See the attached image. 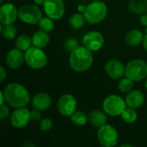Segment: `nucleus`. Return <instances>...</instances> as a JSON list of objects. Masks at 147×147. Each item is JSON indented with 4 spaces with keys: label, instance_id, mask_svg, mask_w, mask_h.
<instances>
[{
    "label": "nucleus",
    "instance_id": "nucleus-26",
    "mask_svg": "<svg viewBox=\"0 0 147 147\" xmlns=\"http://www.w3.org/2000/svg\"><path fill=\"white\" fill-rule=\"evenodd\" d=\"M121 116L123 121H125L126 123H128V124L134 123L138 119V114L136 112V109H131L128 107H127L125 109V110L123 111V113L121 114Z\"/></svg>",
    "mask_w": 147,
    "mask_h": 147
},
{
    "label": "nucleus",
    "instance_id": "nucleus-22",
    "mask_svg": "<svg viewBox=\"0 0 147 147\" xmlns=\"http://www.w3.org/2000/svg\"><path fill=\"white\" fill-rule=\"evenodd\" d=\"M86 19L84 15L82 13H74L69 18V25L71 28L75 30H78L83 28L85 24Z\"/></svg>",
    "mask_w": 147,
    "mask_h": 147
},
{
    "label": "nucleus",
    "instance_id": "nucleus-25",
    "mask_svg": "<svg viewBox=\"0 0 147 147\" xmlns=\"http://www.w3.org/2000/svg\"><path fill=\"white\" fill-rule=\"evenodd\" d=\"M1 34L7 40H14L16 37L17 30L13 24L1 25Z\"/></svg>",
    "mask_w": 147,
    "mask_h": 147
},
{
    "label": "nucleus",
    "instance_id": "nucleus-30",
    "mask_svg": "<svg viewBox=\"0 0 147 147\" xmlns=\"http://www.w3.org/2000/svg\"><path fill=\"white\" fill-rule=\"evenodd\" d=\"M53 121L49 118H44L40 121V130L41 132H48L53 127Z\"/></svg>",
    "mask_w": 147,
    "mask_h": 147
},
{
    "label": "nucleus",
    "instance_id": "nucleus-39",
    "mask_svg": "<svg viewBox=\"0 0 147 147\" xmlns=\"http://www.w3.org/2000/svg\"><path fill=\"white\" fill-rule=\"evenodd\" d=\"M121 147H124V146H129V147H132V145H126V144H124V145H121Z\"/></svg>",
    "mask_w": 147,
    "mask_h": 147
},
{
    "label": "nucleus",
    "instance_id": "nucleus-9",
    "mask_svg": "<svg viewBox=\"0 0 147 147\" xmlns=\"http://www.w3.org/2000/svg\"><path fill=\"white\" fill-rule=\"evenodd\" d=\"M77 99L71 94L62 95L57 102V109L62 116L71 117L77 111Z\"/></svg>",
    "mask_w": 147,
    "mask_h": 147
},
{
    "label": "nucleus",
    "instance_id": "nucleus-36",
    "mask_svg": "<svg viewBox=\"0 0 147 147\" xmlns=\"http://www.w3.org/2000/svg\"><path fill=\"white\" fill-rule=\"evenodd\" d=\"M4 102H5V96H4L3 90H1L0 91V105L3 104Z\"/></svg>",
    "mask_w": 147,
    "mask_h": 147
},
{
    "label": "nucleus",
    "instance_id": "nucleus-20",
    "mask_svg": "<svg viewBox=\"0 0 147 147\" xmlns=\"http://www.w3.org/2000/svg\"><path fill=\"white\" fill-rule=\"evenodd\" d=\"M144 37L145 35L142 31L139 29H132L127 33L125 36V40L127 45L131 47H136L143 43Z\"/></svg>",
    "mask_w": 147,
    "mask_h": 147
},
{
    "label": "nucleus",
    "instance_id": "nucleus-13",
    "mask_svg": "<svg viewBox=\"0 0 147 147\" xmlns=\"http://www.w3.org/2000/svg\"><path fill=\"white\" fill-rule=\"evenodd\" d=\"M18 18V9L12 3H2L0 7L1 25L13 24Z\"/></svg>",
    "mask_w": 147,
    "mask_h": 147
},
{
    "label": "nucleus",
    "instance_id": "nucleus-29",
    "mask_svg": "<svg viewBox=\"0 0 147 147\" xmlns=\"http://www.w3.org/2000/svg\"><path fill=\"white\" fill-rule=\"evenodd\" d=\"M78 47V41L77 39H75L73 37L66 39L64 42V48L70 53L71 51H73L75 48H77Z\"/></svg>",
    "mask_w": 147,
    "mask_h": 147
},
{
    "label": "nucleus",
    "instance_id": "nucleus-34",
    "mask_svg": "<svg viewBox=\"0 0 147 147\" xmlns=\"http://www.w3.org/2000/svg\"><path fill=\"white\" fill-rule=\"evenodd\" d=\"M140 21L141 24H142L144 27H147V14H143V15L140 16Z\"/></svg>",
    "mask_w": 147,
    "mask_h": 147
},
{
    "label": "nucleus",
    "instance_id": "nucleus-11",
    "mask_svg": "<svg viewBox=\"0 0 147 147\" xmlns=\"http://www.w3.org/2000/svg\"><path fill=\"white\" fill-rule=\"evenodd\" d=\"M104 45V37L98 31H90L83 37V46L91 52H97Z\"/></svg>",
    "mask_w": 147,
    "mask_h": 147
},
{
    "label": "nucleus",
    "instance_id": "nucleus-10",
    "mask_svg": "<svg viewBox=\"0 0 147 147\" xmlns=\"http://www.w3.org/2000/svg\"><path fill=\"white\" fill-rule=\"evenodd\" d=\"M43 9L47 16L53 20H60L65 12V5L63 0H46Z\"/></svg>",
    "mask_w": 147,
    "mask_h": 147
},
{
    "label": "nucleus",
    "instance_id": "nucleus-2",
    "mask_svg": "<svg viewBox=\"0 0 147 147\" xmlns=\"http://www.w3.org/2000/svg\"><path fill=\"white\" fill-rule=\"evenodd\" d=\"M94 58L92 52L84 46H78L70 53L69 65L76 72H84L88 71L91 67Z\"/></svg>",
    "mask_w": 147,
    "mask_h": 147
},
{
    "label": "nucleus",
    "instance_id": "nucleus-35",
    "mask_svg": "<svg viewBox=\"0 0 147 147\" xmlns=\"http://www.w3.org/2000/svg\"><path fill=\"white\" fill-rule=\"evenodd\" d=\"M86 7H87V5H84V4H79V5L78 6V12H79V13L84 14V11H85V9H86Z\"/></svg>",
    "mask_w": 147,
    "mask_h": 147
},
{
    "label": "nucleus",
    "instance_id": "nucleus-6",
    "mask_svg": "<svg viewBox=\"0 0 147 147\" xmlns=\"http://www.w3.org/2000/svg\"><path fill=\"white\" fill-rule=\"evenodd\" d=\"M125 77L134 82H140L147 78V63L143 59H133L126 65Z\"/></svg>",
    "mask_w": 147,
    "mask_h": 147
},
{
    "label": "nucleus",
    "instance_id": "nucleus-5",
    "mask_svg": "<svg viewBox=\"0 0 147 147\" xmlns=\"http://www.w3.org/2000/svg\"><path fill=\"white\" fill-rule=\"evenodd\" d=\"M126 108L127 104L125 99L121 96L115 94L108 96L102 102V109L104 112L112 117L121 116Z\"/></svg>",
    "mask_w": 147,
    "mask_h": 147
},
{
    "label": "nucleus",
    "instance_id": "nucleus-33",
    "mask_svg": "<svg viewBox=\"0 0 147 147\" xmlns=\"http://www.w3.org/2000/svg\"><path fill=\"white\" fill-rule=\"evenodd\" d=\"M6 76H7V71L5 68L3 66H1L0 67V82L1 83L4 81V79L6 78Z\"/></svg>",
    "mask_w": 147,
    "mask_h": 147
},
{
    "label": "nucleus",
    "instance_id": "nucleus-42",
    "mask_svg": "<svg viewBox=\"0 0 147 147\" xmlns=\"http://www.w3.org/2000/svg\"><path fill=\"white\" fill-rule=\"evenodd\" d=\"M146 34H147V27H146Z\"/></svg>",
    "mask_w": 147,
    "mask_h": 147
},
{
    "label": "nucleus",
    "instance_id": "nucleus-37",
    "mask_svg": "<svg viewBox=\"0 0 147 147\" xmlns=\"http://www.w3.org/2000/svg\"><path fill=\"white\" fill-rule=\"evenodd\" d=\"M142 45H143L144 49H145V50L147 52V34H145V37H144V40H143Z\"/></svg>",
    "mask_w": 147,
    "mask_h": 147
},
{
    "label": "nucleus",
    "instance_id": "nucleus-21",
    "mask_svg": "<svg viewBox=\"0 0 147 147\" xmlns=\"http://www.w3.org/2000/svg\"><path fill=\"white\" fill-rule=\"evenodd\" d=\"M127 8L134 14L143 15L147 10L146 0H131L128 3Z\"/></svg>",
    "mask_w": 147,
    "mask_h": 147
},
{
    "label": "nucleus",
    "instance_id": "nucleus-32",
    "mask_svg": "<svg viewBox=\"0 0 147 147\" xmlns=\"http://www.w3.org/2000/svg\"><path fill=\"white\" fill-rule=\"evenodd\" d=\"M9 109L8 106L4 103L0 105V119L3 121L9 116Z\"/></svg>",
    "mask_w": 147,
    "mask_h": 147
},
{
    "label": "nucleus",
    "instance_id": "nucleus-12",
    "mask_svg": "<svg viewBox=\"0 0 147 147\" xmlns=\"http://www.w3.org/2000/svg\"><path fill=\"white\" fill-rule=\"evenodd\" d=\"M30 121V111L26 107L15 109L10 115V124L17 129L24 128Z\"/></svg>",
    "mask_w": 147,
    "mask_h": 147
},
{
    "label": "nucleus",
    "instance_id": "nucleus-18",
    "mask_svg": "<svg viewBox=\"0 0 147 147\" xmlns=\"http://www.w3.org/2000/svg\"><path fill=\"white\" fill-rule=\"evenodd\" d=\"M89 115V121L91 124L92 127L95 128H100L103 125L107 124L108 121V117L107 114L104 112V110H100V109H94L90 112Z\"/></svg>",
    "mask_w": 147,
    "mask_h": 147
},
{
    "label": "nucleus",
    "instance_id": "nucleus-43",
    "mask_svg": "<svg viewBox=\"0 0 147 147\" xmlns=\"http://www.w3.org/2000/svg\"><path fill=\"white\" fill-rule=\"evenodd\" d=\"M146 2H147V0H146Z\"/></svg>",
    "mask_w": 147,
    "mask_h": 147
},
{
    "label": "nucleus",
    "instance_id": "nucleus-19",
    "mask_svg": "<svg viewBox=\"0 0 147 147\" xmlns=\"http://www.w3.org/2000/svg\"><path fill=\"white\" fill-rule=\"evenodd\" d=\"M32 37V43L34 47H39V48H45L50 41V37L48 35V33L42 31V30H38L33 34Z\"/></svg>",
    "mask_w": 147,
    "mask_h": 147
},
{
    "label": "nucleus",
    "instance_id": "nucleus-8",
    "mask_svg": "<svg viewBox=\"0 0 147 147\" xmlns=\"http://www.w3.org/2000/svg\"><path fill=\"white\" fill-rule=\"evenodd\" d=\"M97 140L102 146L114 147L118 144L119 134L115 127L111 125L105 124L98 128Z\"/></svg>",
    "mask_w": 147,
    "mask_h": 147
},
{
    "label": "nucleus",
    "instance_id": "nucleus-41",
    "mask_svg": "<svg viewBox=\"0 0 147 147\" xmlns=\"http://www.w3.org/2000/svg\"><path fill=\"white\" fill-rule=\"evenodd\" d=\"M3 1H4V0H0V3H1V4H2V3H3Z\"/></svg>",
    "mask_w": 147,
    "mask_h": 147
},
{
    "label": "nucleus",
    "instance_id": "nucleus-17",
    "mask_svg": "<svg viewBox=\"0 0 147 147\" xmlns=\"http://www.w3.org/2000/svg\"><path fill=\"white\" fill-rule=\"evenodd\" d=\"M32 106L34 109L45 111L52 105V98L50 95L46 92H39L34 96L31 100Z\"/></svg>",
    "mask_w": 147,
    "mask_h": 147
},
{
    "label": "nucleus",
    "instance_id": "nucleus-16",
    "mask_svg": "<svg viewBox=\"0 0 147 147\" xmlns=\"http://www.w3.org/2000/svg\"><path fill=\"white\" fill-rule=\"evenodd\" d=\"M145 100H146L145 94L140 90H131L130 92L127 93L125 98L127 107L134 109H138L141 106H143Z\"/></svg>",
    "mask_w": 147,
    "mask_h": 147
},
{
    "label": "nucleus",
    "instance_id": "nucleus-27",
    "mask_svg": "<svg viewBox=\"0 0 147 147\" xmlns=\"http://www.w3.org/2000/svg\"><path fill=\"white\" fill-rule=\"evenodd\" d=\"M52 18L48 17V16H42V18L40 20V22H38V27L40 30L45 31L47 33H50L53 30L54 28V23Z\"/></svg>",
    "mask_w": 147,
    "mask_h": 147
},
{
    "label": "nucleus",
    "instance_id": "nucleus-7",
    "mask_svg": "<svg viewBox=\"0 0 147 147\" xmlns=\"http://www.w3.org/2000/svg\"><path fill=\"white\" fill-rule=\"evenodd\" d=\"M41 18L42 12L37 4H24L18 9V19L23 23L35 25Z\"/></svg>",
    "mask_w": 147,
    "mask_h": 147
},
{
    "label": "nucleus",
    "instance_id": "nucleus-15",
    "mask_svg": "<svg viewBox=\"0 0 147 147\" xmlns=\"http://www.w3.org/2000/svg\"><path fill=\"white\" fill-rule=\"evenodd\" d=\"M25 62L23 51L18 48L10 49L5 56V63L10 69H18L22 66Z\"/></svg>",
    "mask_w": 147,
    "mask_h": 147
},
{
    "label": "nucleus",
    "instance_id": "nucleus-31",
    "mask_svg": "<svg viewBox=\"0 0 147 147\" xmlns=\"http://www.w3.org/2000/svg\"><path fill=\"white\" fill-rule=\"evenodd\" d=\"M41 111L40 110H37V109H34L30 111V121H33V122H38V121H41Z\"/></svg>",
    "mask_w": 147,
    "mask_h": 147
},
{
    "label": "nucleus",
    "instance_id": "nucleus-24",
    "mask_svg": "<svg viewBox=\"0 0 147 147\" xmlns=\"http://www.w3.org/2000/svg\"><path fill=\"white\" fill-rule=\"evenodd\" d=\"M71 121L74 125L78 127H83L89 121V115L83 111H76L71 116Z\"/></svg>",
    "mask_w": 147,
    "mask_h": 147
},
{
    "label": "nucleus",
    "instance_id": "nucleus-40",
    "mask_svg": "<svg viewBox=\"0 0 147 147\" xmlns=\"http://www.w3.org/2000/svg\"><path fill=\"white\" fill-rule=\"evenodd\" d=\"M145 87H146V90H147V78H146V83H145Z\"/></svg>",
    "mask_w": 147,
    "mask_h": 147
},
{
    "label": "nucleus",
    "instance_id": "nucleus-28",
    "mask_svg": "<svg viewBox=\"0 0 147 147\" xmlns=\"http://www.w3.org/2000/svg\"><path fill=\"white\" fill-rule=\"evenodd\" d=\"M134 81L127 77H123L120 79L118 83V89L122 93H128L133 90L134 88Z\"/></svg>",
    "mask_w": 147,
    "mask_h": 147
},
{
    "label": "nucleus",
    "instance_id": "nucleus-1",
    "mask_svg": "<svg viewBox=\"0 0 147 147\" xmlns=\"http://www.w3.org/2000/svg\"><path fill=\"white\" fill-rule=\"evenodd\" d=\"M6 103L14 109L26 107L30 102L28 89L19 83H10L3 89Z\"/></svg>",
    "mask_w": 147,
    "mask_h": 147
},
{
    "label": "nucleus",
    "instance_id": "nucleus-3",
    "mask_svg": "<svg viewBox=\"0 0 147 147\" xmlns=\"http://www.w3.org/2000/svg\"><path fill=\"white\" fill-rule=\"evenodd\" d=\"M84 15L86 22L90 24H98L106 18L108 15V6L103 1H93L87 4Z\"/></svg>",
    "mask_w": 147,
    "mask_h": 147
},
{
    "label": "nucleus",
    "instance_id": "nucleus-23",
    "mask_svg": "<svg viewBox=\"0 0 147 147\" xmlns=\"http://www.w3.org/2000/svg\"><path fill=\"white\" fill-rule=\"evenodd\" d=\"M33 46L32 37L27 34H21L16 39V47L25 52Z\"/></svg>",
    "mask_w": 147,
    "mask_h": 147
},
{
    "label": "nucleus",
    "instance_id": "nucleus-4",
    "mask_svg": "<svg viewBox=\"0 0 147 147\" xmlns=\"http://www.w3.org/2000/svg\"><path fill=\"white\" fill-rule=\"evenodd\" d=\"M25 63L27 65L34 70L43 69L48 62V58L42 48L32 46L24 52Z\"/></svg>",
    "mask_w": 147,
    "mask_h": 147
},
{
    "label": "nucleus",
    "instance_id": "nucleus-38",
    "mask_svg": "<svg viewBox=\"0 0 147 147\" xmlns=\"http://www.w3.org/2000/svg\"><path fill=\"white\" fill-rule=\"evenodd\" d=\"M34 3L35 4H37V5H42L43 6V4H44V3L46 2V0H34Z\"/></svg>",
    "mask_w": 147,
    "mask_h": 147
},
{
    "label": "nucleus",
    "instance_id": "nucleus-14",
    "mask_svg": "<svg viewBox=\"0 0 147 147\" xmlns=\"http://www.w3.org/2000/svg\"><path fill=\"white\" fill-rule=\"evenodd\" d=\"M105 71L110 78L120 80L125 77L126 66L118 59H110L105 65Z\"/></svg>",
    "mask_w": 147,
    "mask_h": 147
}]
</instances>
